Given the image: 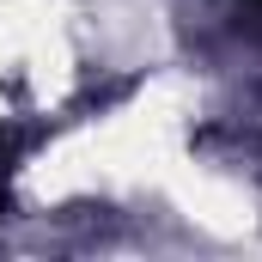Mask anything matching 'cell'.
Here are the masks:
<instances>
[{"label": "cell", "instance_id": "obj_1", "mask_svg": "<svg viewBox=\"0 0 262 262\" xmlns=\"http://www.w3.org/2000/svg\"><path fill=\"white\" fill-rule=\"evenodd\" d=\"M0 201H6V159H0Z\"/></svg>", "mask_w": 262, "mask_h": 262}]
</instances>
